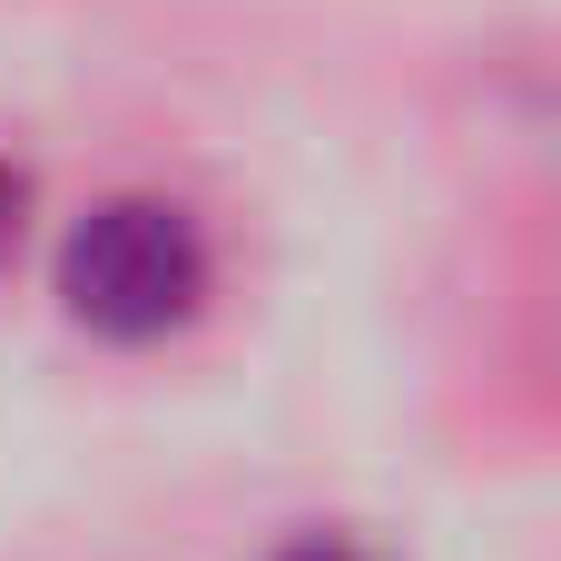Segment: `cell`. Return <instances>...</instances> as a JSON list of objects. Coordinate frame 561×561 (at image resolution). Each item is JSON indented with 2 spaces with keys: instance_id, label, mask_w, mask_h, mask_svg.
I'll list each match as a JSON object with an SVG mask.
<instances>
[{
  "instance_id": "1",
  "label": "cell",
  "mask_w": 561,
  "mask_h": 561,
  "mask_svg": "<svg viewBox=\"0 0 561 561\" xmlns=\"http://www.w3.org/2000/svg\"><path fill=\"white\" fill-rule=\"evenodd\" d=\"M207 286H217V247H207L187 197L118 187V197L79 207L69 237H59V306L99 345H168V335H187Z\"/></svg>"
},
{
  "instance_id": "2",
  "label": "cell",
  "mask_w": 561,
  "mask_h": 561,
  "mask_svg": "<svg viewBox=\"0 0 561 561\" xmlns=\"http://www.w3.org/2000/svg\"><path fill=\"white\" fill-rule=\"evenodd\" d=\"M276 561H375V552H365V542H345V533H296Z\"/></svg>"
},
{
  "instance_id": "3",
  "label": "cell",
  "mask_w": 561,
  "mask_h": 561,
  "mask_svg": "<svg viewBox=\"0 0 561 561\" xmlns=\"http://www.w3.org/2000/svg\"><path fill=\"white\" fill-rule=\"evenodd\" d=\"M20 207H30V187H20V168H10V148H0V256H10V237H20Z\"/></svg>"
}]
</instances>
